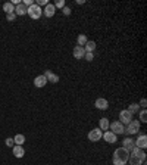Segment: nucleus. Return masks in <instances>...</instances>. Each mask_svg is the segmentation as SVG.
Instances as JSON below:
<instances>
[{
	"instance_id": "obj_21",
	"label": "nucleus",
	"mask_w": 147,
	"mask_h": 165,
	"mask_svg": "<svg viewBox=\"0 0 147 165\" xmlns=\"http://www.w3.org/2000/svg\"><path fill=\"white\" fill-rule=\"evenodd\" d=\"M88 41V38H87V35H84V34H80L78 37H77V46H81V47H84V44Z\"/></svg>"
},
{
	"instance_id": "obj_34",
	"label": "nucleus",
	"mask_w": 147,
	"mask_h": 165,
	"mask_svg": "<svg viewBox=\"0 0 147 165\" xmlns=\"http://www.w3.org/2000/svg\"><path fill=\"white\" fill-rule=\"evenodd\" d=\"M84 3H85L84 0H77V5H84Z\"/></svg>"
},
{
	"instance_id": "obj_8",
	"label": "nucleus",
	"mask_w": 147,
	"mask_h": 165,
	"mask_svg": "<svg viewBox=\"0 0 147 165\" xmlns=\"http://www.w3.org/2000/svg\"><path fill=\"white\" fill-rule=\"evenodd\" d=\"M102 139H105V141H107V143H110V145H112V143H116V140H118V136L113 134L110 130H107V131L103 133Z\"/></svg>"
},
{
	"instance_id": "obj_16",
	"label": "nucleus",
	"mask_w": 147,
	"mask_h": 165,
	"mask_svg": "<svg viewBox=\"0 0 147 165\" xmlns=\"http://www.w3.org/2000/svg\"><path fill=\"white\" fill-rule=\"evenodd\" d=\"M27 10H28V8L25 6L24 3H21V5H18V6H15V15H19V16H24V15H27Z\"/></svg>"
},
{
	"instance_id": "obj_13",
	"label": "nucleus",
	"mask_w": 147,
	"mask_h": 165,
	"mask_svg": "<svg viewBox=\"0 0 147 165\" xmlns=\"http://www.w3.org/2000/svg\"><path fill=\"white\" fill-rule=\"evenodd\" d=\"M46 84H47V80H46V77H44V75H38V77H35V78H34V86H35V87H38V89L44 87Z\"/></svg>"
},
{
	"instance_id": "obj_2",
	"label": "nucleus",
	"mask_w": 147,
	"mask_h": 165,
	"mask_svg": "<svg viewBox=\"0 0 147 165\" xmlns=\"http://www.w3.org/2000/svg\"><path fill=\"white\" fill-rule=\"evenodd\" d=\"M128 158H130V152L127 149L119 148L113 152L112 161H113V165H125L128 162Z\"/></svg>"
},
{
	"instance_id": "obj_24",
	"label": "nucleus",
	"mask_w": 147,
	"mask_h": 165,
	"mask_svg": "<svg viewBox=\"0 0 147 165\" xmlns=\"http://www.w3.org/2000/svg\"><path fill=\"white\" fill-rule=\"evenodd\" d=\"M140 123H146L147 121V111L146 109H143L141 112H140V119H138Z\"/></svg>"
},
{
	"instance_id": "obj_22",
	"label": "nucleus",
	"mask_w": 147,
	"mask_h": 165,
	"mask_svg": "<svg viewBox=\"0 0 147 165\" xmlns=\"http://www.w3.org/2000/svg\"><path fill=\"white\" fill-rule=\"evenodd\" d=\"M13 141H15V145H18V146H22L25 143V136L24 134H16L13 137Z\"/></svg>"
},
{
	"instance_id": "obj_18",
	"label": "nucleus",
	"mask_w": 147,
	"mask_h": 165,
	"mask_svg": "<svg viewBox=\"0 0 147 165\" xmlns=\"http://www.w3.org/2000/svg\"><path fill=\"white\" fill-rule=\"evenodd\" d=\"M109 119H107V118H102V119H100V121H99V128H100V130H102V131H103V130H105V131H107V130H109Z\"/></svg>"
},
{
	"instance_id": "obj_14",
	"label": "nucleus",
	"mask_w": 147,
	"mask_h": 165,
	"mask_svg": "<svg viewBox=\"0 0 147 165\" xmlns=\"http://www.w3.org/2000/svg\"><path fill=\"white\" fill-rule=\"evenodd\" d=\"M72 55L75 59H82L84 55H85V50H84V47H81V46H77V47H74Z\"/></svg>"
},
{
	"instance_id": "obj_7",
	"label": "nucleus",
	"mask_w": 147,
	"mask_h": 165,
	"mask_svg": "<svg viewBox=\"0 0 147 165\" xmlns=\"http://www.w3.org/2000/svg\"><path fill=\"white\" fill-rule=\"evenodd\" d=\"M102 136H103V131H102L100 128H93V130L88 133V140L99 141V140H102Z\"/></svg>"
},
{
	"instance_id": "obj_20",
	"label": "nucleus",
	"mask_w": 147,
	"mask_h": 165,
	"mask_svg": "<svg viewBox=\"0 0 147 165\" xmlns=\"http://www.w3.org/2000/svg\"><path fill=\"white\" fill-rule=\"evenodd\" d=\"M84 50H85V52H91V53H93V52L96 50V41H90V40H88L85 44H84Z\"/></svg>"
},
{
	"instance_id": "obj_12",
	"label": "nucleus",
	"mask_w": 147,
	"mask_h": 165,
	"mask_svg": "<svg viewBox=\"0 0 147 165\" xmlns=\"http://www.w3.org/2000/svg\"><path fill=\"white\" fill-rule=\"evenodd\" d=\"M122 148L127 149L128 152H131L132 149L135 148V143H134V140H132L131 137H125V139H124V141H122Z\"/></svg>"
},
{
	"instance_id": "obj_15",
	"label": "nucleus",
	"mask_w": 147,
	"mask_h": 165,
	"mask_svg": "<svg viewBox=\"0 0 147 165\" xmlns=\"http://www.w3.org/2000/svg\"><path fill=\"white\" fill-rule=\"evenodd\" d=\"M44 77H46V80H47V82H53V84H56L57 81H59V77H57L56 74H53L52 71H46L44 72Z\"/></svg>"
},
{
	"instance_id": "obj_27",
	"label": "nucleus",
	"mask_w": 147,
	"mask_h": 165,
	"mask_svg": "<svg viewBox=\"0 0 147 165\" xmlns=\"http://www.w3.org/2000/svg\"><path fill=\"white\" fill-rule=\"evenodd\" d=\"M55 8H56V9H63V8H65V2H63V0H59V2H56Z\"/></svg>"
},
{
	"instance_id": "obj_31",
	"label": "nucleus",
	"mask_w": 147,
	"mask_h": 165,
	"mask_svg": "<svg viewBox=\"0 0 147 165\" xmlns=\"http://www.w3.org/2000/svg\"><path fill=\"white\" fill-rule=\"evenodd\" d=\"M22 3H24L27 8H30V6H33V5H34V0H24Z\"/></svg>"
},
{
	"instance_id": "obj_33",
	"label": "nucleus",
	"mask_w": 147,
	"mask_h": 165,
	"mask_svg": "<svg viewBox=\"0 0 147 165\" xmlns=\"http://www.w3.org/2000/svg\"><path fill=\"white\" fill-rule=\"evenodd\" d=\"M21 3H22L21 0H13V2H12V5H13V6H18V5H21Z\"/></svg>"
},
{
	"instance_id": "obj_17",
	"label": "nucleus",
	"mask_w": 147,
	"mask_h": 165,
	"mask_svg": "<svg viewBox=\"0 0 147 165\" xmlns=\"http://www.w3.org/2000/svg\"><path fill=\"white\" fill-rule=\"evenodd\" d=\"M12 150H13V155L16 158H22L25 155V150L22 146H18V145H15L13 148H12Z\"/></svg>"
},
{
	"instance_id": "obj_19",
	"label": "nucleus",
	"mask_w": 147,
	"mask_h": 165,
	"mask_svg": "<svg viewBox=\"0 0 147 165\" xmlns=\"http://www.w3.org/2000/svg\"><path fill=\"white\" fill-rule=\"evenodd\" d=\"M3 10L6 12V15H8V13H15V6H13L10 2H6V3L3 5Z\"/></svg>"
},
{
	"instance_id": "obj_32",
	"label": "nucleus",
	"mask_w": 147,
	"mask_h": 165,
	"mask_svg": "<svg viewBox=\"0 0 147 165\" xmlns=\"http://www.w3.org/2000/svg\"><path fill=\"white\" fill-rule=\"evenodd\" d=\"M146 105H147V102H146V99H141V102H140V106L143 108V109H146Z\"/></svg>"
},
{
	"instance_id": "obj_1",
	"label": "nucleus",
	"mask_w": 147,
	"mask_h": 165,
	"mask_svg": "<svg viewBox=\"0 0 147 165\" xmlns=\"http://www.w3.org/2000/svg\"><path fill=\"white\" fill-rule=\"evenodd\" d=\"M128 162L131 165H144L146 164V153H144V150L138 148H134L130 152Z\"/></svg>"
},
{
	"instance_id": "obj_4",
	"label": "nucleus",
	"mask_w": 147,
	"mask_h": 165,
	"mask_svg": "<svg viewBox=\"0 0 147 165\" xmlns=\"http://www.w3.org/2000/svg\"><path fill=\"white\" fill-rule=\"evenodd\" d=\"M27 15L31 18V19H40L41 15H43V9L34 3L33 6H30V8H28V10H27Z\"/></svg>"
},
{
	"instance_id": "obj_25",
	"label": "nucleus",
	"mask_w": 147,
	"mask_h": 165,
	"mask_svg": "<svg viewBox=\"0 0 147 165\" xmlns=\"http://www.w3.org/2000/svg\"><path fill=\"white\" fill-rule=\"evenodd\" d=\"M84 59H85V61H88V62H91V61L94 59V53H91V52H85Z\"/></svg>"
},
{
	"instance_id": "obj_30",
	"label": "nucleus",
	"mask_w": 147,
	"mask_h": 165,
	"mask_svg": "<svg viewBox=\"0 0 147 165\" xmlns=\"http://www.w3.org/2000/svg\"><path fill=\"white\" fill-rule=\"evenodd\" d=\"M15 18H16V15H15V13H8V15H6V19H8V21H10V22H12V21H15Z\"/></svg>"
},
{
	"instance_id": "obj_29",
	"label": "nucleus",
	"mask_w": 147,
	"mask_h": 165,
	"mask_svg": "<svg viewBox=\"0 0 147 165\" xmlns=\"http://www.w3.org/2000/svg\"><path fill=\"white\" fill-rule=\"evenodd\" d=\"M62 12H63V15H66V16H69V15H71V8H68V6H65V8L62 9Z\"/></svg>"
},
{
	"instance_id": "obj_6",
	"label": "nucleus",
	"mask_w": 147,
	"mask_h": 165,
	"mask_svg": "<svg viewBox=\"0 0 147 165\" xmlns=\"http://www.w3.org/2000/svg\"><path fill=\"white\" fill-rule=\"evenodd\" d=\"M131 121H132V114L128 109H124L119 112V123H122L124 125H128Z\"/></svg>"
},
{
	"instance_id": "obj_9",
	"label": "nucleus",
	"mask_w": 147,
	"mask_h": 165,
	"mask_svg": "<svg viewBox=\"0 0 147 165\" xmlns=\"http://www.w3.org/2000/svg\"><path fill=\"white\" fill-rule=\"evenodd\" d=\"M134 143H135V148L146 149V146H147V136H146V134H140L138 139H137V140H134Z\"/></svg>"
},
{
	"instance_id": "obj_26",
	"label": "nucleus",
	"mask_w": 147,
	"mask_h": 165,
	"mask_svg": "<svg viewBox=\"0 0 147 165\" xmlns=\"http://www.w3.org/2000/svg\"><path fill=\"white\" fill-rule=\"evenodd\" d=\"M5 145H6L8 148H13V146H15V141H13V139H10V137H8V139L5 140Z\"/></svg>"
},
{
	"instance_id": "obj_3",
	"label": "nucleus",
	"mask_w": 147,
	"mask_h": 165,
	"mask_svg": "<svg viewBox=\"0 0 147 165\" xmlns=\"http://www.w3.org/2000/svg\"><path fill=\"white\" fill-rule=\"evenodd\" d=\"M140 125H141V123H140L138 119H132V121L125 127L124 134H128V136H131V134H137L138 130H140Z\"/></svg>"
},
{
	"instance_id": "obj_23",
	"label": "nucleus",
	"mask_w": 147,
	"mask_h": 165,
	"mask_svg": "<svg viewBox=\"0 0 147 165\" xmlns=\"http://www.w3.org/2000/svg\"><path fill=\"white\" fill-rule=\"evenodd\" d=\"M138 103H131L130 106H128V111H130L131 114H132V115H134V114H137V112H138Z\"/></svg>"
},
{
	"instance_id": "obj_11",
	"label": "nucleus",
	"mask_w": 147,
	"mask_h": 165,
	"mask_svg": "<svg viewBox=\"0 0 147 165\" xmlns=\"http://www.w3.org/2000/svg\"><path fill=\"white\" fill-rule=\"evenodd\" d=\"M94 106L100 109V111H106V109H109V102L106 99H103V97H99L96 100V103H94Z\"/></svg>"
},
{
	"instance_id": "obj_10",
	"label": "nucleus",
	"mask_w": 147,
	"mask_h": 165,
	"mask_svg": "<svg viewBox=\"0 0 147 165\" xmlns=\"http://www.w3.org/2000/svg\"><path fill=\"white\" fill-rule=\"evenodd\" d=\"M43 13H44V16H47V18L55 16V13H56V8H55V5H52V3L46 5V6H44V10H43Z\"/></svg>"
},
{
	"instance_id": "obj_28",
	"label": "nucleus",
	"mask_w": 147,
	"mask_h": 165,
	"mask_svg": "<svg viewBox=\"0 0 147 165\" xmlns=\"http://www.w3.org/2000/svg\"><path fill=\"white\" fill-rule=\"evenodd\" d=\"M37 6H46V5H49V0H37V3H35Z\"/></svg>"
},
{
	"instance_id": "obj_5",
	"label": "nucleus",
	"mask_w": 147,
	"mask_h": 165,
	"mask_svg": "<svg viewBox=\"0 0 147 165\" xmlns=\"http://www.w3.org/2000/svg\"><path fill=\"white\" fill-rule=\"evenodd\" d=\"M109 128H110V131L113 133V134H124L125 131V125L122 123H119V121H113V123L109 124Z\"/></svg>"
}]
</instances>
